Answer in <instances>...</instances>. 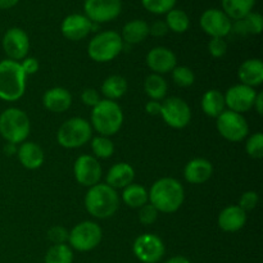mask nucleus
Here are the masks:
<instances>
[{"instance_id":"obj_14","label":"nucleus","mask_w":263,"mask_h":263,"mask_svg":"<svg viewBox=\"0 0 263 263\" xmlns=\"http://www.w3.org/2000/svg\"><path fill=\"white\" fill-rule=\"evenodd\" d=\"M73 174L79 184H81L82 186L91 187L99 184L102 177V166L95 157L84 154L74 162Z\"/></svg>"},{"instance_id":"obj_8","label":"nucleus","mask_w":263,"mask_h":263,"mask_svg":"<svg viewBox=\"0 0 263 263\" xmlns=\"http://www.w3.org/2000/svg\"><path fill=\"white\" fill-rule=\"evenodd\" d=\"M102 229L97 222L84 221L74 226L68 235V241L79 252H89L97 248L102 241Z\"/></svg>"},{"instance_id":"obj_48","label":"nucleus","mask_w":263,"mask_h":263,"mask_svg":"<svg viewBox=\"0 0 263 263\" xmlns=\"http://www.w3.org/2000/svg\"><path fill=\"white\" fill-rule=\"evenodd\" d=\"M164 263H190V261L186 258V257L175 256V257H172V258H170L168 261L164 262Z\"/></svg>"},{"instance_id":"obj_43","label":"nucleus","mask_w":263,"mask_h":263,"mask_svg":"<svg viewBox=\"0 0 263 263\" xmlns=\"http://www.w3.org/2000/svg\"><path fill=\"white\" fill-rule=\"evenodd\" d=\"M21 67H22L26 76H28V74H33L37 72L39 62L37 59L32 58V57H26V58L22 61V63H21Z\"/></svg>"},{"instance_id":"obj_27","label":"nucleus","mask_w":263,"mask_h":263,"mask_svg":"<svg viewBox=\"0 0 263 263\" xmlns=\"http://www.w3.org/2000/svg\"><path fill=\"white\" fill-rule=\"evenodd\" d=\"M263 28V18L259 13L251 12L241 20L236 21L231 27V31L236 32L238 35H258Z\"/></svg>"},{"instance_id":"obj_13","label":"nucleus","mask_w":263,"mask_h":263,"mask_svg":"<svg viewBox=\"0 0 263 263\" xmlns=\"http://www.w3.org/2000/svg\"><path fill=\"white\" fill-rule=\"evenodd\" d=\"M3 49L10 61H23L30 50L28 35L22 28H9L3 37Z\"/></svg>"},{"instance_id":"obj_37","label":"nucleus","mask_w":263,"mask_h":263,"mask_svg":"<svg viewBox=\"0 0 263 263\" xmlns=\"http://www.w3.org/2000/svg\"><path fill=\"white\" fill-rule=\"evenodd\" d=\"M247 153L254 159H261L263 157V135L261 133H256L247 141Z\"/></svg>"},{"instance_id":"obj_28","label":"nucleus","mask_w":263,"mask_h":263,"mask_svg":"<svg viewBox=\"0 0 263 263\" xmlns=\"http://www.w3.org/2000/svg\"><path fill=\"white\" fill-rule=\"evenodd\" d=\"M223 13L230 20L239 21L253 10L256 0H221Z\"/></svg>"},{"instance_id":"obj_25","label":"nucleus","mask_w":263,"mask_h":263,"mask_svg":"<svg viewBox=\"0 0 263 263\" xmlns=\"http://www.w3.org/2000/svg\"><path fill=\"white\" fill-rule=\"evenodd\" d=\"M149 35V25L143 20H134L126 23L122 28V41L127 44H139Z\"/></svg>"},{"instance_id":"obj_40","label":"nucleus","mask_w":263,"mask_h":263,"mask_svg":"<svg viewBox=\"0 0 263 263\" xmlns=\"http://www.w3.org/2000/svg\"><path fill=\"white\" fill-rule=\"evenodd\" d=\"M258 194L253 190H249V192H246L240 197V200H239V207L247 212V211H252L257 207L258 204Z\"/></svg>"},{"instance_id":"obj_15","label":"nucleus","mask_w":263,"mask_h":263,"mask_svg":"<svg viewBox=\"0 0 263 263\" xmlns=\"http://www.w3.org/2000/svg\"><path fill=\"white\" fill-rule=\"evenodd\" d=\"M200 27L211 37L223 39L231 32L233 22L221 9H207L200 17Z\"/></svg>"},{"instance_id":"obj_10","label":"nucleus","mask_w":263,"mask_h":263,"mask_svg":"<svg viewBox=\"0 0 263 263\" xmlns=\"http://www.w3.org/2000/svg\"><path fill=\"white\" fill-rule=\"evenodd\" d=\"M161 116L171 127L184 128L192 120V110L181 98L171 97L161 103Z\"/></svg>"},{"instance_id":"obj_47","label":"nucleus","mask_w":263,"mask_h":263,"mask_svg":"<svg viewBox=\"0 0 263 263\" xmlns=\"http://www.w3.org/2000/svg\"><path fill=\"white\" fill-rule=\"evenodd\" d=\"M20 0H0V9H10L15 7Z\"/></svg>"},{"instance_id":"obj_17","label":"nucleus","mask_w":263,"mask_h":263,"mask_svg":"<svg viewBox=\"0 0 263 263\" xmlns=\"http://www.w3.org/2000/svg\"><path fill=\"white\" fill-rule=\"evenodd\" d=\"M62 33L71 41H80L92 31V22L82 14L67 15L61 26Z\"/></svg>"},{"instance_id":"obj_22","label":"nucleus","mask_w":263,"mask_h":263,"mask_svg":"<svg viewBox=\"0 0 263 263\" xmlns=\"http://www.w3.org/2000/svg\"><path fill=\"white\" fill-rule=\"evenodd\" d=\"M241 84L249 87H256L263 82V63L261 59H247L240 64L238 71Z\"/></svg>"},{"instance_id":"obj_16","label":"nucleus","mask_w":263,"mask_h":263,"mask_svg":"<svg viewBox=\"0 0 263 263\" xmlns=\"http://www.w3.org/2000/svg\"><path fill=\"white\" fill-rule=\"evenodd\" d=\"M256 95L257 92L254 91L253 87H249L243 84L234 85L223 95L225 105H228L229 110H233V112L241 115V113L248 112L253 108Z\"/></svg>"},{"instance_id":"obj_38","label":"nucleus","mask_w":263,"mask_h":263,"mask_svg":"<svg viewBox=\"0 0 263 263\" xmlns=\"http://www.w3.org/2000/svg\"><path fill=\"white\" fill-rule=\"evenodd\" d=\"M158 213L159 212L156 210V207L148 202L143 207L139 208V221H140V223H143L145 226L152 225L158 218Z\"/></svg>"},{"instance_id":"obj_5","label":"nucleus","mask_w":263,"mask_h":263,"mask_svg":"<svg viewBox=\"0 0 263 263\" xmlns=\"http://www.w3.org/2000/svg\"><path fill=\"white\" fill-rule=\"evenodd\" d=\"M30 134V118L20 108H8L0 115V135L9 144L25 143Z\"/></svg>"},{"instance_id":"obj_39","label":"nucleus","mask_w":263,"mask_h":263,"mask_svg":"<svg viewBox=\"0 0 263 263\" xmlns=\"http://www.w3.org/2000/svg\"><path fill=\"white\" fill-rule=\"evenodd\" d=\"M208 51L215 58H221L228 51V44L221 37H212L208 43Z\"/></svg>"},{"instance_id":"obj_26","label":"nucleus","mask_w":263,"mask_h":263,"mask_svg":"<svg viewBox=\"0 0 263 263\" xmlns=\"http://www.w3.org/2000/svg\"><path fill=\"white\" fill-rule=\"evenodd\" d=\"M202 109L208 117L217 118L225 110V98L218 90H208L202 98Z\"/></svg>"},{"instance_id":"obj_36","label":"nucleus","mask_w":263,"mask_h":263,"mask_svg":"<svg viewBox=\"0 0 263 263\" xmlns=\"http://www.w3.org/2000/svg\"><path fill=\"white\" fill-rule=\"evenodd\" d=\"M141 4L148 12L154 14H167L174 9L176 0H141Z\"/></svg>"},{"instance_id":"obj_29","label":"nucleus","mask_w":263,"mask_h":263,"mask_svg":"<svg viewBox=\"0 0 263 263\" xmlns=\"http://www.w3.org/2000/svg\"><path fill=\"white\" fill-rule=\"evenodd\" d=\"M127 81L125 77L120 74H113L105 79V81L102 85V92L108 100H117L122 98L127 91Z\"/></svg>"},{"instance_id":"obj_3","label":"nucleus","mask_w":263,"mask_h":263,"mask_svg":"<svg viewBox=\"0 0 263 263\" xmlns=\"http://www.w3.org/2000/svg\"><path fill=\"white\" fill-rule=\"evenodd\" d=\"M26 90V74L20 62L4 59L0 62V99L15 102Z\"/></svg>"},{"instance_id":"obj_7","label":"nucleus","mask_w":263,"mask_h":263,"mask_svg":"<svg viewBox=\"0 0 263 263\" xmlns=\"http://www.w3.org/2000/svg\"><path fill=\"white\" fill-rule=\"evenodd\" d=\"M92 135V127L85 118L73 117L67 120L57 133L59 145L67 149H76L89 143Z\"/></svg>"},{"instance_id":"obj_42","label":"nucleus","mask_w":263,"mask_h":263,"mask_svg":"<svg viewBox=\"0 0 263 263\" xmlns=\"http://www.w3.org/2000/svg\"><path fill=\"white\" fill-rule=\"evenodd\" d=\"M81 100L85 105L94 108L102 99H100L99 92L95 89H85L81 94Z\"/></svg>"},{"instance_id":"obj_12","label":"nucleus","mask_w":263,"mask_h":263,"mask_svg":"<svg viewBox=\"0 0 263 263\" xmlns=\"http://www.w3.org/2000/svg\"><path fill=\"white\" fill-rule=\"evenodd\" d=\"M134 254L143 263H157L164 256V244L154 234H143L134 241Z\"/></svg>"},{"instance_id":"obj_19","label":"nucleus","mask_w":263,"mask_h":263,"mask_svg":"<svg viewBox=\"0 0 263 263\" xmlns=\"http://www.w3.org/2000/svg\"><path fill=\"white\" fill-rule=\"evenodd\" d=\"M213 167L208 159L194 158L187 162L184 170L185 180L190 184H204L212 177Z\"/></svg>"},{"instance_id":"obj_9","label":"nucleus","mask_w":263,"mask_h":263,"mask_svg":"<svg viewBox=\"0 0 263 263\" xmlns=\"http://www.w3.org/2000/svg\"><path fill=\"white\" fill-rule=\"evenodd\" d=\"M217 130L223 139L233 143H239L247 138L249 126L240 113L233 110H223L217 117Z\"/></svg>"},{"instance_id":"obj_32","label":"nucleus","mask_w":263,"mask_h":263,"mask_svg":"<svg viewBox=\"0 0 263 263\" xmlns=\"http://www.w3.org/2000/svg\"><path fill=\"white\" fill-rule=\"evenodd\" d=\"M166 25L168 30L176 33H182L187 31L190 26L189 15L181 9H171L166 15Z\"/></svg>"},{"instance_id":"obj_18","label":"nucleus","mask_w":263,"mask_h":263,"mask_svg":"<svg viewBox=\"0 0 263 263\" xmlns=\"http://www.w3.org/2000/svg\"><path fill=\"white\" fill-rule=\"evenodd\" d=\"M177 59L172 50L164 46L153 48L146 54V64L157 74L168 73L176 67Z\"/></svg>"},{"instance_id":"obj_24","label":"nucleus","mask_w":263,"mask_h":263,"mask_svg":"<svg viewBox=\"0 0 263 263\" xmlns=\"http://www.w3.org/2000/svg\"><path fill=\"white\" fill-rule=\"evenodd\" d=\"M17 156L21 164L27 170L39 168L44 163V159H45L43 149L37 144L32 143V141L21 144L17 151Z\"/></svg>"},{"instance_id":"obj_21","label":"nucleus","mask_w":263,"mask_h":263,"mask_svg":"<svg viewBox=\"0 0 263 263\" xmlns=\"http://www.w3.org/2000/svg\"><path fill=\"white\" fill-rule=\"evenodd\" d=\"M217 222L221 230L226 233H235L246 225L247 212H244L239 205H229L221 211Z\"/></svg>"},{"instance_id":"obj_20","label":"nucleus","mask_w":263,"mask_h":263,"mask_svg":"<svg viewBox=\"0 0 263 263\" xmlns=\"http://www.w3.org/2000/svg\"><path fill=\"white\" fill-rule=\"evenodd\" d=\"M43 104L53 113H63L72 105V95L64 87H53L45 91L43 97Z\"/></svg>"},{"instance_id":"obj_46","label":"nucleus","mask_w":263,"mask_h":263,"mask_svg":"<svg viewBox=\"0 0 263 263\" xmlns=\"http://www.w3.org/2000/svg\"><path fill=\"white\" fill-rule=\"evenodd\" d=\"M253 108L257 110V113H258V115H262L263 113V92H258V94L256 95Z\"/></svg>"},{"instance_id":"obj_35","label":"nucleus","mask_w":263,"mask_h":263,"mask_svg":"<svg viewBox=\"0 0 263 263\" xmlns=\"http://www.w3.org/2000/svg\"><path fill=\"white\" fill-rule=\"evenodd\" d=\"M172 79H174V82L180 87H189L194 84V72L186 66H180L175 67L172 69Z\"/></svg>"},{"instance_id":"obj_34","label":"nucleus","mask_w":263,"mask_h":263,"mask_svg":"<svg viewBox=\"0 0 263 263\" xmlns=\"http://www.w3.org/2000/svg\"><path fill=\"white\" fill-rule=\"evenodd\" d=\"M91 149L95 154V158L107 159L115 153V145L108 136H97L91 140Z\"/></svg>"},{"instance_id":"obj_44","label":"nucleus","mask_w":263,"mask_h":263,"mask_svg":"<svg viewBox=\"0 0 263 263\" xmlns=\"http://www.w3.org/2000/svg\"><path fill=\"white\" fill-rule=\"evenodd\" d=\"M167 32H168V27H167L164 21H157V22H154L153 25L149 27V33L156 36V37H162V36L166 35Z\"/></svg>"},{"instance_id":"obj_11","label":"nucleus","mask_w":263,"mask_h":263,"mask_svg":"<svg viewBox=\"0 0 263 263\" xmlns=\"http://www.w3.org/2000/svg\"><path fill=\"white\" fill-rule=\"evenodd\" d=\"M85 15L92 23H104L116 20L122 10L121 0H85Z\"/></svg>"},{"instance_id":"obj_31","label":"nucleus","mask_w":263,"mask_h":263,"mask_svg":"<svg viewBox=\"0 0 263 263\" xmlns=\"http://www.w3.org/2000/svg\"><path fill=\"white\" fill-rule=\"evenodd\" d=\"M167 82L161 74L152 73L149 74L144 82V90H145L146 95L151 98L152 100H162L164 99L167 94Z\"/></svg>"},{"instance_id":"obj_4","label":"nucleus","mask_w":263,"mask_h":263,"mask_svg":"<svg viewBox=\"0 0 263 263\" xmlns=\"http://www.w3.org/2000/svg\"><path fill=\"white\" fill-rule=\"evenodd\" d=\"M92 127L102 136H112L120 131L123 123V112L113 100H100L91 112Z\"/></svg>"},{"instance_id":"obj_30","label":"nucleus","mask_w":263,"mask_h":263,"mask_svg":"<svg viewBox=\"0 0 263 263\" xmlns=\"http://www.w3.org/2000/svg\"><path fill=\"white\" fill-rule=\"evenodd\" d=\"M122 200L131 208H140L149 202L148 190L139 184H130L123 189Z\"/></svg>"},{"instance_id":"obj_33","label":"nucleus","mask_w":263,"mask_h":263,"mask_svg":"<svg viewBox=\"0 0 263 263\" xmlns=\"http://www.w3.org/2000/svg\"><path fill=\"white\" fill-rule=\"evenodd\" d=\"M73 252L67 244H54L45 254V263H72Z\"/></svg>"},{"instance_id":"obj_6","label":"nucleus","mask_w":263,"mask_h":263,"mask_svg":"<svg viewBox=\"0 0 263 263\" xmlns=\"http://www.w3.org/2000/svg\"><path fill=\"white\" fill-rule=\"evenodd\" d=\"M122 49L123 41L120 33L116 31H104L90 40L87 53L92 61L107 63L113 61L122 51Z\"/></svg>"},{"instance_id":"obj_41","label":"nucleus","mask_w":263,"mask_h":263,"mask_svg":"<svg viewBox=\"0 0 263 263\" xmlns=\"http://www.w3.org/2000/svg\"><path fill=\"white\" fill-rule=\"evenodd\" d=\"M69 233L63 228V226H53L48 231V238L51 243L54 244H66L68 240Z\"/></svg>"},{"instance_id":"obj_2","label":"nucleus","mask_w":263,"mask_h":263,"mask_svg":"<svg viewBox=\"0 0 263 263\" xmlns=\"http://www.w3.org/2000/svg\"><path fill=\"white\" fill-rule=\"evenodd\" d=\"M120 197L113 187L107 184H97L89 187L85 195L86 211L95 218H109L117 212Z\"/></svg>"},{"instance_id":"obj_23","label":"nucleus","mask_w":263,"mask_h":263,"mask_svg":"<svg viewBox=\"0 0 263 263\" xmlns=\"http://www.w3.org/2000/svg\"><path fill=\"white\" fill-rule=\"evenodd\" d=\"M135 171L133 167L125 162L113 164L107 174V185L113 189H125L130 184H133Z\"/></svg>"},{"instance_id":"obj_45","label":"nucleus","mask_w":263,"mask_h":263,"mask_svg":"<svg viewBox=\"0 0 263 263\" xmlns=\"http://www.w3.org/2000/svg\"><path fill=\"white\" fill-rule=\"evenodd\" d=\"M145 110L151 116L161 115V103L158 100H151V102L146 103Z\"/></svg>"},{"instance_id":"obj_1","label":"nucleus","mask_w":263,"mask_h":263,"mask_svg":"<svg viewBox=\"0 0 263 263\" xmlns=\"http://www.w3.org/2000/svg\"><path fill=\"white\" fill-rule=\"evenodd\" d=\"M149 203L156 207L158 212L174 213L184 203V187L179 180L174 177H162L157 180L151 187Z\"/></svg>"}]
</instances>
